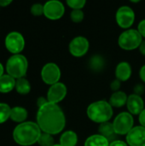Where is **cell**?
I'll use <instances>...</instances> for the list:
<instances>
[{"label": "cell", "instance_id": "6da1fadb", "mask_svg": "<svg viewBox=\"0 0 145 146\" xmlns=\"http://www.w3.org/2000/svg\"><path fill=\"white\" fill-rule=\"evenodd\" d=\"M37 124L44 133L50 135L58 134L65 127V115L56 104L48 102L38 109L37 113Z\"/></svg>", "mask_w": 145, "mask_h": 146}, {"label": "cell", "instance_id": "7a4b0ae2", "mask_svg": "<svg viewBox=\"0 0 145 146\" xmlns=\"http://www.w3.org/2000/svg\"><path fill=\"white\" fill-rule=\"evenodd\" d=\"M41 133V129L37 123L26 121L15 127L13 137L18 145L29 146L38 142Z\"/></svg>", "mask_w": 145, "mask_h": 146}, {"label": "cell", "instance_id": "3957f363", "mask_svg": "<svg viewBox=\"0 0 145 146\" xmlns=\"http://www.w3.org/2000/svg\"><path fill=\"white\" fill-rule=\"evenodd\" d=\"M88 118L96 123H104L109 121L114 111L110 104L105 100H99L91 104L86 110Z\"/></svg>", "mask_w": 145, "mask_h": 146}, {"label": "cell", "instance_id": "277c9868", "mask_svg": "<svg viewBox=\"0 0 145 146\" xmlns=\"http://www.w3.org/2000/svg\"><path fill=\"white\" fill-rule=\"evenodd\" d=\"M28 68L26 58L20 54L10 56L6 64L8 74L14 79H21L25 76Z\"/></svg>", "mask_w": 145, "mask_h": 146}, {"label": "cell", "instance_id": "5b68a950", "mask_svg": "<svg viewBox=\"0 0 145 146\" xmlns=\"http://www.w3.org/2000/svg\"><path fill=\"white\" fill-rule=\"evenodd\" d=\"M143 42V37L136 29H127L119 37L118 44L125 50H133L139 48Z\"/></svg>", "mask_w": 145, "mask_h": 146}, {"label": "cell", "instance_id": "8992f818", "mask_svg": "<svg viewBox=\"0 0 145 146\" xmlns=\"http://www.w3.org/2000/svg\"><path fill=\"white\" fill-rule=\"evenodd\" d=\"M134 119L129 112L120 113L114 120L113 125L115 132L117 135H127V133L134 127Z\"/></svg>", "mask_w": 145, "mask_h": 146}, {"label": "cell", "instance_id": "52a82bcc", "mask_svg": "<svg viewBox=\"0 0 145 146\" xmlns=\"http://www.w3.org/2000/svg\"><path fill=\"white\" fill-rule=\"evenodd\" d=\"M115 19L117 24L124 29H129L135 21V14L133 9L129 6H121L118 9Z\"/></svg>", "mask_w": 145, "mask_h": 146}, {"label": "cell", "instance_id": "ba28073f", "mask_svg": "<svg viewBox=\"0 0 145 146\" xmlns=\"http://www.w3.org/2000/svg\"><path fill=\"white\" fill-rule=\"evenodd\" d=\"M41 77L45 84L52 86L59 82L61 79V70L56 63L49 62L43 67Z\"/></svg>", "mask_w": 145, "mask_h": 146}, {"label": "cell", "instance_id": "9c48e42d", "mask_svg": "<svg viewBox=\"0 0 145 146\" xmlns=\"http://www.w3.org/2000/svg\"><path fill=\"white\" fill-rule=\"evenodd\" d=\"M90 44L86 38L79 36L71 40L68 45L70 54L74 57L84 56L89 50Z\"/></svg>", "mask_w": 145, "mask_h": 146}, {"label": "cell", "instance_id": "30bf717a", "mask_svg": "<svg viewBox=\"0 0 145 146\" xmlns=\"http://www.w3.org/2000/svg\"><path fill=\"white\" fill-rule=\"evenodd\" d=\"M5 46L9 52L17 55L24 49L25 39L18 32L9 33L5 38Z\"/></svg>", "mask_w": 145, "mask_h": 146}, {"label": "cell", "instance_id": "8fae6325", "mask_svg": "<svg viewBox=\"0 0 145 146\" xmlns=\"http://www.w3.org/2000/svg\"><path fill=\"white\" fill-rule=\"evenodd\" d=\"M65 7L63 3L57 0H51L44 5V15L50 20H58L63 16Z\"/></svg>", "mask_w": 145, "mask_h": 146}, {"label": "cell", "instance_id": "7c38bea8", "mask_svg": "<svg viewBox=\"0 0 145 146\" xmlns=\"http://www.w3.org/2000/svg\"><path fill=\"white\" fill-rule=\"evenodd\" d=\"M126 139L129 146H145V127H134L127 133Z\"/></svg>", "mask_w": 145, "mask_h": 146}, {"label": "cell", "instance_id": "4fadbf2b", "mask_svg": "<svg viewBox=\"0 0 145 146\" xmlns=\"http://www.w3.org/2000/svg\"><path fill=\"white\" fill-rule=\"evenodd\" d=\"M67 95V87L66 86L62 83L58 82L50 86L48 93H47V100L49 103L52 104H58L59 102L62 101Z\"/></svg>", "mask_w": 145, "mask_h": 146}, {"label": "cell", "instance_id": "5bb4252c", "mask_svg": "<svg viewBox=\"0 0 145 146\" xmlns=\"http://www.w3.org/2000/svg\"><path fill=\"white\" fill-rule=\"evenodd\" d=\"M126 107H127L128 112L131 115H139L140 113L144 110V103L143 98L140 96H138L136 94H132L128 96Z\"/></svg>", "mask_w": 145, "mask_h": 146}, {"label": "cell", "instance_id": "9a60e30c", "mask_svg": "<svg viewBox=\"0 0 145 146\" xmlns=\"http://www.w3.org/2000/svg\"><path fill=\"white\" fill-rule=\"evenodd\" d=\"M132 76V67L127 62H121L115 68V77L121 82L128 80Z\"/></svg>", "mask_w": 145, "mask_h": 146}, {"label": "cell", "instance_id": "2e32d148", "mask_svg": "<svg viewBox=\"0 0 145 146\" xmlns=\"http://www.w3.org/2000/svg\"><path fill=\"white\" fill-rule=\"evenodd\" d=\"M89 68L91 71L98 73L103 71L106 67V61L101 55H94L89 60Z\"/></svg>", "mask_w": 145, "mask_h": 146}, {"label": "cell", "instance_id": "e0dca14e", "mask_svg": "<svg viewBox=\"0 0 145 146\" xmlns=\"http://www.w3.org/2000/svg\"><path fill=\"white\" fill-rule=\"evenodd\" d=\"M127 98H128V97L126 96V94L124 92L119 91V92H114L111 95L109 103L110 104V105L112 107H115V108H121L125 104H126Z\"/></svg>", "mask_w": 145, "mask_h": 146}, {"label": "cell", "instance_id": "ac0fdd59", "mask_svg": "<svg viewBox=\"0 0 145 146\" xmlns=\"http://www.w3.org/2000/svg\"><path fill=\"white\" fill-rule=\"evenodd\" d=\"M77 143L78 135L73 131H66L60 137V145L62 146H76Z\"/></svg>", "mask_w": 145, "mask_h": 146}, {"label": "cell", "instance_id": "d6986e66", "mask_svg": "<svg viewBox=\"0 0 145 146\" xmlns=\"http://www.w3.org/2000/svg\"><path fill=\"white\" fill-rule=\"evenodd\" d=\"M98 132H99V134L105 137L109 141L111 140V142L113 141L112 139H115V137L117 135L115 132L113 123H111L109 121L100 124V126L98 127Z\"/></svg>", "mask_w": 145, "mask_h": 146}, {"label": "cell", "instance_id": "ffe728a7", "mask_svg": "<svg viewBox=\"0 0 145 146\" xmlns=\"http://www.w3.org/2000/svg\"><path fill=\"white\" fill-rule=\"evenodd\" d=\"M16 81L9 74H3L0 77V92L7 93L15 87Z\"/></svg>", "mask_w": 145, "mask_h": 146}, {"label": "cell", "instance_id": "44dd1931", "mask_svg": "<svg viewBox=\"0 0 145 146\" xmlns=\"http://www.w3.org/2000/svg\"><path fill=\"white\" fill-rule=\"evenodd\" d=\"M109 141L101 134H93L88 137L85 146H109Z\"/></svg>", "mask_w": 145, "mask_h": 146}, {"label": "cell", "instance_id": "7402d4cb", "mask_svg": "<svg viewBox=\"0 0 145 146\" xmlns=\"http://www.w3.org/2000/svg\"><path fill=\"white\" fill-rule=\"evenodd\" d=\"M27 117V111L22 107H14L11 109L10 118L15 122H23Z\"/></svg>", "mask_w": 145, "mask_h": 146}, {"label": "cell", "instance_id": "603a6c76", "mask_svg": "<svg viewBox=\"0 0 145 146\" xmlns=\"http://www.w3.org/2000/svg\"><path fill=\"white\" fill-rule=\"evenodd\" d=\"M15 89L16 92L20 94H27L31 91V85L29 81L25 78L18 79L15 83Z\"/></svg>", "mask_w": 145, "mask_h": 146}, {"label": "cell", "instance_id": "cb8c5ba5", "mask_svg": "<svg viewBox=\"0 0 145 146\" xmlns=\"http://www.w3.org/2000/svg\"><path fill=\"white\" fill-rule=\"evenodd\" d=\"M11 109L6 104H0V124L5 122L9 118H10Z\"/></svg>", "mask_w": 145, "mask_h": 146}, {"label": "cell", "instance_id": "d4e9b609", "mask_svg": "<svg viewBox=\"0 0 145 146\" xmlns=\"http://www.w3.org/2000/svg\"><path fill=\"white\" fill-rule=\"evenodd\" d=\"M38 143L40 146H53L54 144V139L52 137V135L46 133H41Z\"/></svg>", "mask_w": 145, "mask_h": 146}, {"label": "cell", "instance_id": "484cf974", "mask_svg": "<svg viewBox=\"0 0 145 146\" xmlns=\"http://www.w3.org/2000/svg\"><path fill=\"white\" fill-rule=\"evenodd\" d=\"M84 12L81 9H73L70 14V18L73 22L79 23L84 20Z\"/></svg>", "mask_w": 145, "mask_h": 146}, {"label": "cell", "instance_id": "4316f807", "mask_svg": "<svg viewBox=\"0 0 145 146\" xmlns=\"http://www.w3.org/2000/svg\"><path fill=\"white\" fill-rule=\"evenodd\" d=\"M86 3L85 0H68L67 4L73 9H82Z\"/></svg>", "mask_w": 145, "mask_h": 146}, {"label": "cell", "instance_id": "83f0119b", "mask_svg": "<svg viewBox=\"0 0 145 146\" xmlns=\"http://www.w3.org/2000/svg\"><path fill=\"white\" fill-rule=\"evenodd\" d=\"M31 13L35 16H39L44 15V5L40 3H35L31 8Z\"/></svg>", "mask_w": 145, "mask_h": 146}, {"label": "cell", "instance_id": "f1b7e54d", "mask_svg": "<svg viewBox=\"0 0 145 146\" xmlns=\"http://www.w3.org/2000/svg\"><path fill=\"white\" fill-rule=\"evenodd\" d=\"M121 86V82L119 80H117V79L114 80L111 82V84H110V89H111L113 92H119Z\"/></svg>", "mask_w": 145, "mask_h": 146}, {"label": "cell", "instance_id": "f546056e", "mask_svg": "<svg viewBox=\"0 0 145 146\" xmlns=\"http://www.w3.org/2000/svg\"><path fill=\"white\" fill-rule=\"evenodd\" d=\"M144 86L142 84H138V85L135 86V87H134V94L141 97V95L144 94Z\"/></svg>", "mask_w": 145, "mask_h": 146}, {"label": "cell", "instance_id": "4dcf8cb0", "mask_svg": "<svg viewBox=\"0 0 145 146\" xmlns=\"http://www.w3.org/2000/svg\"><path fill=\"white\" fill-rule=\"evenodd\" d=\"M138 31L139 32V33L141 34V36L143 38H145V19L142 20L138 26Z\"/></svg>", "mask_w": 145, "mask_h": 146}, {"label": "cell", "instance_id": "1f68e13d", "mask_svg": "<svg viewBox=\"0 0 145 146\" xmlns=\"http://www.w3.org/2000/svg\"><path fill=\"white\" fill-rule=\"evenodd\" d=\"M109 146H128V145L122 140L116 139V140H113L112 142H110Z\"/></svg>", "mask_w": 145, "mask_h": 146}, {"label": "cell", "instance_id": "d6a6232c", "mask_svg": "<svg viewBox=\"0 0 145 146\" xmlns=\"http://www.w3.org/2000/svg\"><path fill=\"white\" fill-rule=\"evenodd\" d=\"M138 121H139L140 126L145 127V109L140 113V115L138 116Z\"/></svg>", "mask_w": 145, "mask_h": 146}, {"label": "cell", "instance_id": "836d02e7", "mask_svg": "<svg viewBox=\"0 0 145 146\" xmlns=\"http://www.w3.org/2000/svg\"><path fill=\"white\" fill-rule=\"evenodd\" d=\"M47 103H48V100L45 99V98H43V97H40V98H38V108H41L42 106H44V105L46 104Z\"/></svg>", "mask_w": 145, "mask_h": 146}, {"label": "cell", "instance_id": "e575fe53", "mask_svg": "<svg viewBox=\"0 0 145 146\" xmlns=\"http://www.w3.org/2000/svg\"><path fill=\"white\" fill-rule=\"evenodd\" d=\"M139 76H140V79L142 80V81H144L145 83V64L140 68Z\"/></svg>", "mask_w": 145, "mask_h": 146}, {"label": "cell", "instance_id": "d590c367", "mask_svg": "<svg viewBox=\"0 0 145 146\" xmlns=\"http://www.w3.org/2000/svg\"><path fill=\"white\" fill-rule=\"evenodd\" d=\"M139 50H140V53H141L143 56H145V40L144 41H143L142 44H140V46H139Z\"/></svg>", "mask_w": 145, "mask_h": 146}, {"label": "cell", "instance_id": "8d00e7d4", "mask_svg": "<svg viewBox=\"0 0 145 146\" xmlns=\"http://www.w3.org/2000/svg\"><path fill=\"white\" fill-rule=\"evenodd\" d=\"M9 3H11V1L0 0V6H1V7H6V6H7V5H9Z\"/></svg>", "mask_w": 145, "mask_h": 146}, {"label": "cell", "instance_id": "74e56055", "mask_svg": "<svg viewBox=\"0 0 145 146\" xmlns=\"http://www.w3.org/2000/svg\"><path fill=\"white\" fill-rule=\"evenodd\" d=\"M3 65L0 63V77H1L2 75H3Z\"/></svg>", "mask_w": 145, "mask_h": 146}, {"label": "cell", "instance_id": "f35d334b", "mask_svg": "<svg viewBox=\"0 0 145 146\" xmlns=\"http://www.w3.org/2000/svg\"><path fill=\"white\" fill-rule=\"evenodd\" d=\"M53 146H62V145H54Z\"/></svg>", "mask_w": 145, "mask_h": 146}]
</instances>
